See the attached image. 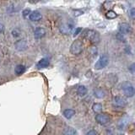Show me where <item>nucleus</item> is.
<instances>
[{
	"label": "nucleus",
	"instance_id": "nucleus-23",
	"mask_svg": "<svg viewBox=\"0 0 135 135\" xmlns=\"http://www.w3.org/2000/svg\"><path fill=\"white\" fill-rule=\"evenodd\" d=\"M31 11L30 8H25V9H24L22 12V15H23L24 18H28V17L30 16V15H31Z\"/></svg>",
	"mask_w": 135,
	"mask_h": 135
},
{
	"label": "nucleus",
	"instance_id": "nucleus-14",
	"mask_svg": "<svg viewBox=\"0 0 135 135\" xmlns=\"http://www.w3.org/2000/svg\"><path fill=\"white\" fill-rule=\"evenodd\" d=\"M75 115V111L74 109H66L64 110V112H63V116H64L65 118H67V119H70V118H72Z\"/></svg>",
	"mask_w": 135,
	"mask_h": 135
},
{
	"label": "nucleus",
	"instance_id": "nucleus-8",
	"mask_svg": "<svg viewBox=\"0 0 135 135\" xmlns=\"http://www.w3.org/2000/svg\"><path fill=\"white\" fill-rule=\"evenodd\" d=\"M132 32V27L128 23H122L119 25V33L122 35H128Z\"/></svg>",
	"mask_w": 135,
	"mask_h": 135
},
{
	"label": "nucleus",
	"instance_id": "nucleus-3",
	"mask_svg": "<svg viewBox=\"0 0 135 135\" xmlns=\"http://www.w3.org/2000/svg\"><path fill=\"white\" fill-rule=\"evenodd\" d=\"M122 90L124 95L128 97H133L134 95V87L130 82H124L122 84Z\"/></svg>",
	"mask_w": 135,
	"mask_h": 135
},
{
	"label": "nucleus",
	"instance_id": "nucleus-22",
	"mask_svg": "<svg viewBox=\"0 0 135 135\" xmlns=\"http://www.w3.org/2000/svg\"><path fill=\"white\" fill-rule=\"evenodd\" d=\"M127 125H128V122H127L125 119H122L118 122V128L120 130H123V129H125Z\"/></svg>",
	"mask_w": 135,
	"mask_h": 135
},
{
	"label": "nucleus",
	"instance_id": "nucleus-30",
	"mask_svg": "<svg viewBox=\"0 0 135 135\" xmlns=\"http://www.w3.org/2000/svg\"><path fill=\"white\" fill-rule=\"evenodd\" d=\"M118 135H123V134H118Z\"/></svg>",
	"mask_w": 135,
	"mask_h": 135
},
{
	"label": "nucleus",
	"instance_id": "nucleus-6",
	"mask_svg": "<svg viewBox=\"0 0 135 135\" xmlns=\"http://www.w3.org/2000/svg\"><path fill=\"white\" fill-rule=\"evenodd\" d=\"M95 121L98 122L100 125H107L108 124L110 121H111V118L108 116V114L107 113H98L95 116Z\"/></svg>",
	"mask_w": 135,
	"mask_h": 135
},
{
	"label": "nucleus",
	"instance_id": "nucleus-11",
	"mask_svg": "<svg viewBox=\"0 0 135 135\" xmlns=\"http://www.w3.org/2000/svg\"><path fill=\"white\" fill-rule=\"evenodd\" d=\"M46 36V30L42 27H37L34 31V36L37 39H40Z\"/></svg>",
	"mask_w": 135,
	"mask_h": 135
},
{
	"label": "nucleus",
	"instance_id": "nucleus-29",
	"mask_svg": "<svg viewBox=\"0 0 135 135\" xmlns=\"http://www.w3.org/2000/svg\"><path fill=\"white\" fill-rule=\"evenodd\" d=\"M3 31H4V25L2 23H0V34H2Z\"/></svg>",
	"mask_w": 135,
	"mask_h": 135
},
{
	"label": "nucleus",
	"instance_id": "nucleus-25",
	"mask_svg": "<svg viewBox=\"0 0 135 135\" xmlns=\"http://www.w3.org/2000/svg\"><path fill=\"white\" fill-rule=\"evenodd\" d=\"M129 16L132 19H134L135 18V9H134V8H132L129 10Z\"/></svg>",
	"mask_w": 135,
	"mask_h": 135
},
{
	"label": "nucleus",
	"instance_id": "nucleus-12",
	"mask_svg": "<svg viewBox=\"0 0 135 135\" xmlns=\"http://www.w3.org/2000/svg\"><path fill=\"white\" fill-rule=\"evenodd\" d=\"M50 64V62L47 58H41V60L37 62V64H36V67L38 68V69H45V68L46 67H48Z\"/></svg>",
	"mask_w": 135,
	"mask_h": 135
},
{
	"label": "nucleus",
	"instance_id": "nucleus-16",
	"mask_svg": "<svg viewBox=\"0 0 135 135\" xmlns=\"http://www.w3.org/2000/svg\"><path fill=\"white\" fill-rule=\"evenodd\" d=\"M77 94L80 97H84L87 95V89L84 85H79L77 89Z\"/></svg>",
	"mask_w": 135,
	"mask_h": 135
},
{
	"label": "nucleus",
	"instance_id": "nucleus-7",
	"mask_svg": "<svg viewBox=\"0 0 135 135\" xmlns=\"http://www.w3.org/2000/svg\"><path fill=\"white\" fill-rule=\"evenodd\" d=\"M15 49L18 51V52H24L27 49L28 47V43L27 41L24 40V39H21V40H19L15 42Z\"/></svg>",
	"mask_w": 135,
	"mask_h": 135
},
{
	"label": "nucleus",
	"instance_id": "nucleus-4",
	"mask_svg": "<svg viewBox=\"0 0 135 135\" xmlns=\"http://www.w3.org/2000/svg\"><path fill=\"white\" fill-rule=\"evenodd\" d=\"M108 63H109L108 57L105 56V55H103V56H100L98 60H97V62H95V69H97V70L103 69L108 65Z\"/></svg>",
	"mask_w": 135,
	"mask_h": 135
},
{
	"label": "nucleus",
	"instance_id": "nucleus-27",
	"mask_svg": "<svg viewBox=\"0 0 135 135\" xmlns=\"http://www.w3.org/2000/svg\"><path fill=\"white\" fill-rule=\"evenodd\" d=\"M128 69H129V71H130L133 74H134V63H132V65H131V66L128 68Z\"/></svg>",
	"mask_w": 135,
	"mask_h": 135
},
{
	"label": "nucleus",
	"instance_id": "nucleus-15",
	"mask_svg": "<svg viewBox=\"0 0 135 135\" xmlns=\"http://www.w3.org/2000/svg\"><path fill=\"white\" fill-rule=\"evenodd\" d=\"M76 130L72 127H66L62 130V135H76Z\"/></svg>",
	"mask_w": 135,
	"mask_h": 135
},
{
	"label": "nucleus",
	"instance_id": "nucleus-28",
	"mask_svg": "<svg viewBox=\"0 0 135 135\" xmlns=\"http://www.w3.org/2000/svg\"><path fill=\"white\" fill-rule=\"evenodd\" d=\"M85 135H96V132L95 130H90V131H89Z\"/></svg>",
	"mask_w": 135,
	"mask_h": 135
},
{
	"label": "nucleus",
	"instance_id": "nucleus-9",
	"mask_svg": "<svg viewBox=\"0 0 135 135\" xmlns=\"http://www.w3.org/2000/svg\"><path fill=\"white\" fill-rule=\"evenodd\" d=\"M74 28V25L73 24L71 23H64L62 24V25H60V27H59V31L62 34H64V35H68V34H69L72 30Z\"/></svg>",
	"mask_w": 135,
	"mask_h": 135
},
{
	"label": "nucleus",
	"instance_id": "nucleus-13",
	"mask_svg": "<svg viewBox=\"0 0 135 135\" xmlns=\"http://www.w3.org/2000/svg\"><path fill=\"white\" fill-rule=\"evenodd\" d=\"M93 95H94V96L97 99H103L105 95V93L102 89H96V90H95L94 92H93Z\"/></svg>",
	"mask_w": 135,
	"mask_h": 135
},
{
	"label": "nucleus",
	"instance_id": "nucleus-24",
	"mask_svg": "<svg viewBox=\"0 0 135 135\" xmlns=\"http://www.w3.org/2000/svg\"><path fill=\"white\" fill-rule=\"evenodd\" d=\"M84 14V11L82 10H79V9H76L74 11V15L75 17H78V16H80V15H82Z\"/></svg>",
	"mask_w": 135,
	"mask_h": 135
},
{
	"label": "nucleus",
	"instance_id": "nucleus-26",
	"mask_svg": "<svg viewBox=\"0 0 135 135\" xmlns=\"http://www.w3.org/2000/svg\"><path fill=\"white\" fill-rule=\"evenodd\" d=\"M82 31V28H80V27H78V28H76L75 29V31H74V36H78L79 34Z\"/></svg>",
	"mask_w": 135,
	"mask_h": 135
},
{
	"label": "nucleus",
	"instance_id": "nucleus-17",
	"mask_svg": "<svg viewBox=\"0 0 135 135\" xmlns=\"http://www.w3.org/2000/svg\"><path fill=\"white\" fill-rule=\"evenodd\" d=\"M15 72L16 75H21L23 74L25 72V67L24 65H21V64H19L15 67Z\"/></svg>",
	"mask_w": 135,
	"mask_h": 135
},
{
	"label": "nucleus",
	"instance_id": "nucleus-5",
	"mask_svg": "<svg viewBox=\"0 0 135 135\" xmlns=\"http://www.w3.org/2000/svg\"><path fill=\"white\" fill-rule=\"evenodd\" d=\"M127 105V100L122 96H115L112 100V105L115 108H124Z\"/></svg>",
	"mask_w": 135,
	"mask_h": 135
},
{
	"label": "nucleus",
	"instance_id": "nucleus-18",
	"mask_svg": "<svg viewBox=\"0 0 135 135\" xmlns=\"http://www.w3.org/2000/svg\"><path fill=\"white\" fill-rule=\"evenodd\" d=\"M102 109H103L102 105L100 104V103H95V104H93V105H92V110L97 114L100 113L101 112H102Z\"/></svg>",
	"mask_w": 135,
	"mask_h": 135
},
{
	"label": "nucleus",
	"instance_id": "nucleus-20",
	"mask_svg": "<svg viewBox=\"0 0 135 135\" xmlns=\"http://www.w3.org/2000/svg\"><path fill=\"white\" fill-rule=\"evenodd\" d=\"M11 34H12L13 37H15V38H19V37L21 36V35H22V31H21L19 28H15V29L12 31Z\"/></svg>",
	"mask_w": 135,
	"mask_h": 135
},
{
	"label": "nucleus",
	"instance_id": "nucleus-21",
	"mask_svg": "<svg viewBox=\"0 0 135 135\" xmlns=\"http://www.w3.org/2000/svg\"><path fill=\"white\" fill-rule=\"evenodd\" d=\"M19 10V8L16 7V5L15 3H13V4H10L9 6H8L7 8V11L8 13H10V14H13V13H15Z\"/></svg>",
	"mask_w": 135,
	"mask_h": 135
},
{
	"label": "nucleus",
	"instance_id": "nucleus-10",
	"mask_svg": "<svg viewBox=\"0 0 135 135\" xmlns=\"http://www.w3.org/2000/svg\"><path fill=\"white\" fill-rule=\"evenodd\" d=\"M29 19L31 21L33 22H37V21H40L42 19V15L40 12L38 11H33L31 13V15L29 16Z\"/></svg>",
	"mask_w": 135,
	"mask_h": 135
},
{
	"label": "nucleus",
	"instance_id": "nucleus-2",
	"mask_svg": "<svg viewBox=\"0 0 135 135\" xmlns=\"http://www.w3.org/2000/svg\"><path fill=\"white\" fill-rule=\"evenodd\" d=\"M83 52V44L80 40H75L70 46V52L73 55H79Z\"/></svg>",
	"mask_w": 135,
	"mask_h": 135
},
{
	"label": "nucleus",
	"instance_id": "nucleus-1",
	"mask_svg": "<svg viewBox=\"0 0 135 135\" xmlns=\"http://www.w3.org/2000/svg\"><path fill=\"white\" fill-rule=\"evenodd\" d=\"M84 37L93 44H98L100 40V34L94 30H87L84 32Z\"/></svg>",
	"mask_w": 135,
	"mask_h": 135
},
{
	"label": "nucleus",
	"instance_id": "nucleus-19",
	"mask_svg": "<svg viewBox=\"0 0 135 135\" xmlns=\"http://www.w3.org/2000/svg\"><path fill=\"white\" fill-rule=\"evenodd\" d=\"M105 17H107L108 20H113V19H116L117 17V14L113 10H109L107 14H105Z\"/></svg>",
	"mask_w": 135,
	"mask_h": 135
}]
</instances>
